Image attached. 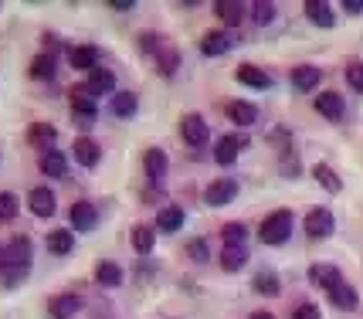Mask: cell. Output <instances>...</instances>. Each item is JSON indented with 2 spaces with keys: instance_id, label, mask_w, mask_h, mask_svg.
Masks as SVG:
<instances>
[{
  "instance_id": "obj_20",
  "label": "cell",
  "mask_w": 363,
  "mask_h": 319,
  "mask_svg": "<svg viewBox=\"0 0 363 319\" xmlns=\"http://www.w3.org/2000/svg\"><path fill=\"white\" fill-rule=\"evenodd\" d=\"M157 228L160 231H180L184 228V208H177V204H167V208L157 214Z\"/></svg>"
},
{
  "instance_id": "obj_8",
  "label": "cell",
  "mask_w": 363,
  "mask_h": 319,
  "mask_svg": "<svg viewBox=\"0 0 363 319\" xmlns=\"http://www.w3.org/2000/svg\"><path fill=\"white\" fill-rule=\"evenodd\" d=\"M112 89H116V75L109 68H92L89 72V85H85L89 96H109Z\"/></svg>"
},
{
  "instance_id": "obj_42",
  "label": "cell",
  "mask_w": 363,
  "mask_h": 319,
  "mask_svg": "<svg viewBox=\"0 0 363 319\" xmlns=\"http://www.w3.org/2000/svg\"><path fill=\"white\" fill-rule=\"evenodd\" d=\"M112 11H133L136 7V0H109Z\"/></svg>"
},
{
  "instance_id": "obj_38",
  "label": "cell",
  "mask_w": 363,
  "mask_h": 319,
  "mask_svg": "<svg viewBox=\"0 0 363 319\" xmlns=\"http://www.w3.org/2000/svg\"><path fill=\"white\" fill-rule=\"evenodd\" d=\"M272 17H275V4H269V0H262V4H255V7H252V21H255V24H269Z\"/></svg>"
},
{
  "instance_id": "obj_2",
  "label": "cell",
  "mask_w": 363,
  "mask_h": 319,
  "mask_svg": "<svg viewBox=\"0 0 363 319\" xmlns=\"http://www.w3.org/2000/svg\"><path fill=\"white\" fill-rule=\"evenodd\" d=\"M140 48L150 51V55H157V68L160 75H174L177 68H180V51L170 48L160 34H143L140 38Z\"/></svg>"
},
{
  "instance_id": "obj_26",
  "label": "cell",
  "mask_w": 363,
  "mask_h": 319,
  "mask_svg": "<svg viewBox=\"0 0 363 319\" xmlns=\"http://www.w3.org/2000/svg\"><path fill=\"white\" fill-rule=\"evenodd\" d=\"M245 262H248V248H245V245H224V255H221L224 272L245 269Z\"/></svg>"
},
{
  "instance_id": "obj_17",
  "label": "cell",
  "mask_w": 363,
  "mask_h": 319,
  "mask_svg": "<svg viewBox=\"0 0 363 319\" xmlns=\"http://www.w3.org/2000/svg\"><path fill=\"white\" fill-rule=\"evenodd\" d=\"M330 303L336 306V309L350 313V309H357V306H360V299H357V289L347 286V282H340L336 289H330Z\"/></svg>"
},
{
  "instance_id": "obj_7",
  "label": "cell",
  "mask_w": 363,
  "mask_h": 319,
  "mask_svg": "<svg viewBox=\"0 0 363 319\" xmlns=\"http://www.w3.org/2000/svg\"><path fill=\"white\" fill-rule=\"evenodd\" d=\"M180 133H184V140H187L190 146H204L207 140H211V129H207V123L201 119V116H184V123H180Z\"/></svg>"
},
{
  "instance_id": "obj_16",
  "label": "cell",
  "mask_w": 363,
  "mask_h": 319,
  "mask_svg": "<svg viewBox=\"0 0 363 319\" xmlns=\"http://www.w3.org/2000/svg\"><path fill=\"white\" fill-rule=\"evenodd\" d=\"M72 224H75L79 231H92L95 224H99V211H95L89 201H79V204L72 208Z\"/></svg>"
},
{
  "instance_id": "obj_30",
  "label": "cell",
  "mask_w": 363,
  "mask_h": 319,
  "mask_svg": "<svg viewBox=\"0 0 363 319\" xmlns=\"http://www.w3.org/2000/svg\"><path fill=\"white\" fill-rule=\"evenodd\" d=\"M28 143H31V146H51V143H58V129L48 126V123H34V126L28 129Z\"/></svg>"
},
{
  "instance_id": "obj_13",
  "label": "cell",
  "mask_w": 363,
  "mask_h": 319,
  "mask_svg": "<svg viewBox=\"0 0 363 319\" xmlns=\"http://www.w3.org/2000/svg\"><path fill=\"white\" fill-rule=\"evenodd\" d=\"M228 119L238 123V126H252V123H258V109H255L252 102L235 99V102H228Z\"/></svg>"
},
{
  "instance_id": "obj_35",
  "label": "cell",
  "mask_w": 363,
  "mask_h": 319,
  "mask_svg": "<svg viewBox=\"0 0 363 319\" xmlns=\"http://www.w3.org/2000/svg\"><path fill=\"white\" fill-rule=\"evenodd\" d=\"M245 238H248V228L241 221L224 224V245H245Z\"/></svg>"
},
{
  "instance_id": "obj_4",
  "label": "cell",
  "mask_w": 363,
  "mask_h": 319,
  "mask_svg": "<svg viewBox=\"0 0 363 319\" xmlns=\"http://www.w3.org/2000/svg\"><path fill=\"white\" fill-rule=\"evenodd\" d=\"M333 211L330 208H313L306 214V235L309 238H330L333 235Z\"/></svg>"
},
{
  "instance_id": "obj_11",
  "label": "cell",
  "mask_w": 363,
  "mask_h": 319,
  "mask_svg": "<svg viewBox=\"0 0 363 319\" xmlns=\"http://www.w3.org/2000/svg\"><path fill=\"white\" fill-rule=\"evenodd\" d=\"M75 160H79L82 167H95L102 160V146L95 143L92 136H79L75 140Z\"/></svg>"
},
{
  "instance_id": "obj_32",
  "label": "cell",
  "mask_w": 363,
  "mask_h": 319,
  "mask_svg": "<svg viewBox=\"0 0 363 319\" xmlns=\"http://www.w3.org/2000/svg\"><path fill=\"white\" fill-rule=\"evenodd\" d=\"M72 248H75V238H72V231L58 228V231H51V235H48V252H51V255H68Z\"/></svg>"
},
{
  "instance_id": "obj_45",
  "label": "cell",
  "mask_w": 363,
  "mask_h": 319,
  "mask_svg": "<svg viewBox=\"0 0 363 319\" xmlns=\"http://www.w3.org/2000/svg\"><path fill=\"white\" fill-rule=\"evenodd\" d=\"M0 272H4V248H0Z\"/></svg>"
},
{
  "instance_id": "obj_22",
  "label": "cell",
  "mask_w": 363,
  "mask_h": 319,
  "mask_svg": "<svg viewBox=\"0 0 363 319\" xmlns=\"http://www.w3.org/2000/svg\"><path fill=\"white\" fill-rule=\"evenodd\" d=\"M238 82L241 85H252V89H272V79L262 68H255V65H241L238 68Z\"/></svg>"
},
{
  "instance_id": "obj_1",
  "label": "cell",
  "mask_w": 363,
  "mask_h": 319,
  "mask_svg": "<svg viewBox=\"0 0 363 319\" xmlns=\"http://www.w3.org/2000/svg\"><path fill=\"white\" fill-rule=\"evenodd\" d=\"M31 269V238H24V235H17L7 248H4V282L7 286H17L24 275Z\"/></svg>"
},
{
  "instance_id": "obj_23",
  "label": "cell",
  "mask_w": 363,
  "mask_h": 319,
  "mask_svg": "<svg viewBox=\"0 0 363 319\" xmlns=\"http://www.w3.org/2000/svg\"><path fill=\"white\" fill-rule=\"evenodd\" d=\"M41 170L48 177H65L68 174V160H65L62 150H45V157H41Z\"/></svg>"
},
{
  "instance_id": "obj_9",
  "label": "cell",
  "mask_w": 363,
  "mask_h": 319,
  "mask_svg": "<svg viewBox=\"0 0 363 319\" xmlns=\"http://www.w3.org/2000/svg\"><path fill=\"white\" fill-rule=\"evenodd\" d=\"M245 143H248L245 136H224L221 143L214 146V160H218L221 167H231V163L238 160V153H241V146H245Z\"/></svg>"
},
{
  "instance_id": "obj_6",
  "label": "cell",
  "mask_w": 363,
  "mask_h": 319,
  "mask_svg": "<svg viewBox=\"0 0 363 319\" xmlns=\"http://www.w3.org/2000/svg\"><path fill=\"white\" fill-rule=\"evenodd\" d=\"M82 89H85V85H79V89L72 92V112H75V123H79V126H92L99 112H95L92 96H89V92H82Z\"/></svg>"
},
{
  "instance_id": "obj_12",
  "label": "cell",
  "mask_w": 363,
  "mask_h": 319,
  "mask_svg": "<svg viewBox=\"0 0 363 319\" xmlns=\"http://www.w3.org/2000/svg\"><path fill=\"white\" fill-rule=\"evenodd\" d=\"M306 17L316 28H333V21H336V14H333V7L326 0H306Z\"/></svg>"
},
{
  "instance_id": "obj_31",
  "label": "cell",
  "mask_w": 363,
  "mask_h": 319,
  "mask_svg": "<svg viewBox=\"0 0 363 319\" xmlns=\"http://www.w3.org/2000/svg\"><path fill=\"white\" fill-rule=\"evenodd\" d=\"M153 245H157V231L150 228V224H136L133 228V248L146 255V252H153Z\"/></svg>"
},
{
  "instance_id": "obj_44",
  "label": "cell",
  "mask_w": 363,
  "mask_h": 319,
  "mask_svg": "<svg viewBox=\"0 0 363 319\" xmlns=\"http://www.w3.org/2000/svg\"><path fill=\"white\" fill-rule=\"evenodd\" d=\"M248 319H275V316H272V313H252Z\"/></svg>"
},
{
  "instance_id": "obj_18",
  "label": "cell",
  "mask_w": 363,
  "mask_h": 319,
  "mask_svg": "<svg viewBox=\"0 0 363 319\" xmlns=\"http://www.w3.org/2000/svg\"><path fill=\"white\" fill-rule=\"evenodd\" d=\"M28 204H31V211L38 218H51V214H55V194L48 191V187H34Z\"/></svg>"
},
{
  "instance_id": "obj_10",
  "label": "cell",
  "mask_w": 363,
  "mask_h": 319,
  "mask_svg": "<svg viewBox=\"0 0 363 319\" xmlns=\"http://www.w3.org/2000/svg\"><path fill=\"white\" fill-rule=\"evenodd\" d=\"M309 279H313V282H316L319 289H326V292H330V289H336L340 282H343L340 269H336V265H326V262L313 265V269H309Z\"/></svg>"
},
{
  "instance_id": "obj_15",
  "label": "cell",
  "mask_w": 363,
  "mask_h": 319,
  "mask_svg": "<svg viewBox=\"0 0 363 319\" xmlns=\"http://www.w3.org/2000/svg\"><path fill=\"white\" fill-rule=\"evenodd\" d=\"M68 62H72V68H82V72H92V68H99V48L95 45H79V48H72V55H68Z\"/></svg>"
},
{
  "instance_id": "obj_29",
  "label": "cell",
  "mask_w": 363,
  "mask_h": 319,
  "mask_svg": "<svg viewBox=\"0 0 363 319\" xmlns=\"http://www.w3.org/2000/svg\"><path fill=\"white\" fill-rule=\"evenodd\" d=\"M143 167H146L150 180H163V174H167V153H163V150H146Z\"/></svg>"
},
{
  "instance_id": "obj_21",
  "label": "cell",
  "mask_w": 363,
  "mask_h": 319,
  "mask_svg": "<svg viewBox=\"0 0 363 319\" xmlns=\"http://www.w3.org/2000/svg\"><path fill=\"white\" fill-rule=\"evenodd\" d=\"M319 68H313V65H299V68H292V85L299 89V92H309V89H316L319 85Z\"/></svg>"
},
{
  "instance_id": "obj_25",
  "label": "cell",
  "mask_w": 363,
  "mask_h": 319,
  "mask_svg": "<svg viewBox=\"0 0 363 319\" xmlns=\"http://www.w3.org/2000/svg\"><path fill=\"white\" fill-rule=\"evenodd\" d=\"M140 109V99L133 96V92H116L112 96V112L119 116V119H133Z\"/></svg>"
},
{
  "instance_id": "obj_43",
  "label": "cell",
  "mask_w": 363,
  "mask_h": 319,
  "mask_svg": "<svg viewBox=\"0 0 363 319\" xmlns=\"http://www.w3.org/2000/svg\"><path fill=\"white\" fill-rule=\"evenodd\" d=\"M347 14H363V0H343Z\"/></svg>"
},
{
  "instance_id": "obj_27",
  "label": "cell",
  "mask_w": 363,
  "mask_h": 319,
  "mask_svg": "<svg viewBox=\"0 0 363 319\" xmlns=\"http://www.w3.org/2000/svg\"><path fill=\"white\" fill-rule=\"evenodd\" d=\"M313 177H316V180L330 194H340V191H343V180H340V174L333 170L330 163H316V167H313Z\"/></svg>"
},
{
  "instance_id": "obj_19",
  "label": "cell",
  "mask_w": 363,
  "mask_h": 319,
  "mask_svg": "<svg viewBox=\"0 0 363 319\" xmlns=\"http://www.w3.org/2000/svg\"><path fill=\"white\" fill-rule=\"evenodd\" d=\"M316 109L319 116H326V119H343V99L336 96V92H323V96H316Z\"/></svg>"
},
{
  "instance_id": "obj_33",
  "label": "cell",
  "mask_w": 363,
  "mask_h": 319,
  "mask_svg": "<svg viewBox=\"0 0 363 319\" xmlns=\"http://www.w3.org/2000/svg\"><path fill=\"white\" fill-rule=\"evenodd\" d=\"M201 51H204V55H224V51H228V34L207 31L204 41H201Z\"/></svg>"
},
{
  "instance_id": "obj_24",
  "label": "cell",
  "mask_w": 363,
  "mask_h": 319,
  "mask_svg": "<svg viewBox=\"0 0 363 319\" xmlns=\"http://www.w3.org/2000/svg\"><path fill=\"white\" fill-rule=\"evenodd\" d=\"M214 14L221 17L228 28H235V24H241V21H245V4H238V0H231V4H228V0H221V4H214Z\"/></svg>"
},
{
  "instance_id": "obj_34",
  "label": "cell",
  "mask_w": 363,
  "mask_h": 319,
  "mask_svg": "<svg viewBox=\"0 0 363 319\" xmlns=\"http://www.w3.org/2000/svg\"><path fill=\"white\" fill-rule=\"evenodd\" d=\"M31 75L34 79H55V58L51 55H38L31 62Z\"/></svg>"
},
{
  "instance_id": "obj_40",
  "label": "cell",
  "mask_w": 363,
  "mask_h": 319,
  "mask_svg": "<svg viewBox=\"0 0 363 319\" xmlns=\"http://www.w3.org/2000/svg\"><path fill=\"white\" fill-rule=\"evenodd\" d=\"M187 255H190V262H207V241L204 238H194L187 245Z\"/></svg>"
},
{
  "instance_id": "obj_37",
  "label": "cell",
  "mask_w": 363,
  "mask_h": 319,
  "mask_svg": "<svg viewBox=\"0 0 363 319\" xmlns=\"http://www.w3.org/2000/svg\"><path fill=\"white\" fill-rule=\"evenodd\" d=\"M17 218V197L11 191H0V221Z\"/></svg>"
},
{
  "instance_id": "obj_3",
  "label": "cell",
  "mask_w": 363,
  "mask_h": 319,
  "mask_svg": "<svg viewBox=\"0 0 363 319\" xmlns=\"http://www.w3.org/2000/svg\"><path fill=\"white\" fill-rule=\"evenodd\" d=\"M292 235V211H275L265 218V224L258 228V238L265 241V245H285Z\"/></svg>"
},
{
  "instance_id": "obj_36",
  "label": "cell",
  "mask_w": 363,
  "mask_h": 319,
  "mask_svg": "<svg viewBox=\"0 0 363 319\" xmlns=\"http://www.w3.org/2000/svg\"><path fill=\"white\" fill-rule=\"evenodd\" d=\"M255 289H258L262 296H275V292L282 289V282H279V279H275L272 272H262V275L255 279Z\"/></svg>"
},
{
  "instance_id": "obj_14",
  "label": "cell",
  "mask_w": 363,
  "mask_h": 319,
  "mask_svg": "<svg viewBox=\"0 0 363 319\" xmlns=\"http://www.w3.org/2000/svg\"><path fill=\"white\" fill-rule=\"evenodd\" d=\"M79 309H82V299H79V296H72V292H68V296H55V299H51V306H48V313H51L55 319L75 316Z\"/></svg>"
},
{
  "instance_id": "obj_5",
  "label": "cell",
  "mask_w": 363,
  "mask_h": 319,
  "mask_svg": "<svg viewBox=\"0 0 363 319\" xmlns=\"http://www.w3.org/2000/svg\"><path fill=\"white\" fill-rule=\"evenodd\" d=\"M235 197H238V184L235 180H228V177L214 180V184H207V191H204V201L211 204V208H224V204H231Z\"/></svg>"
},
{
  "instance_id": "obj_41",
  "label": "cell",
  "mask_w": 363,
  "mask_h": 319,
  "mask_svg": "<svg viewBox=\"0 0 363 319\" xmlns=\"http://www.w3.org/2000/svg\"><path fill=\"white\" fill-rule=\"evenodd\" d=\"M292 319H323V313H319V306L313 303H302L296 313H292Z\"/></svg>"
},
{
  "instance_id": "obj_39",
  "label": "cell",
  "mask_w": 363,
  "mask_h": 319,
  "mask_svg": "<svg viewBox=\"0 0 363 319\" xmlns=\"http://www.w3.org/2000/svg\"><path fill=\"white\" fill-rule=\"evenodd\" d=\"M347 82H350V89L363 92V62H350L347 65Z\"/></svg>"
},
{
  "instance_id": "obj_28",
  "label": "cell",
  "mask_w": 363,
  "mask_h": 319,
  "mask_svg": "<svg viewBox=\"0 0 363 319\" xmlns=\"http://www.w3.org/2000/svg\"><path fill=\"white\" fill-rule=\"evenodd\" d=\"M95 279H99V286L116 289V286H123V269H119L116 262H99V269H95Z\"/></svg>"
}]
</instances>
